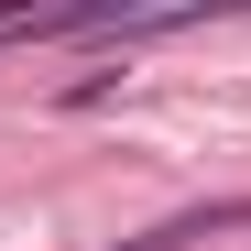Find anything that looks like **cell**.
Here are the masks:
<instances>
[{"instance_id": "1", "label": "cell", "mask_w": 251, "mask_h": 251, "mask_svg": "<svg viewBox=\"0 0 251 251\" xmlns=\"http://www.w3.org/2000/svg\"><path fill=\"white\" fill-rule=\"evenodd\" d=\"M229 229H251V197H207V207H175V219H153V229L109 240V251H186V240H229Z\"/></svg>"}]
</instances>
